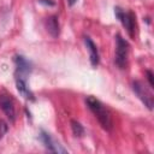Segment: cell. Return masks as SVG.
<instances>
[{
	"label": "cell",
	"mask_w": 154,
	"mask_h": 154,
	"mask_svg": "<svg viewBox=\"0 0 154 154\" xmlns=\"http://www.w3.org/2000/svg\"><path fill=\"white\" fill-rule=\"evenodd\" d=\"M16 87H17V90L19 91V94L24 99H26V100H34L35 99L32 91L28 87V76L16 75Z\"/></svg>",
	"instance_id": "obj_6"
},
{
	"label": "cell",
	"mask_w": 154,
	"mask_h": 154,
	"mask_svg": "<svg viewBox=\"0 0 154 154\" xmlns=\"http://www.w3.org/2000/svg\"><path fill=\"white\" fill-rule=\"evenodd\" d=\"M71 129H72L73 135L77 136V137H81V136L84 134V128H83V125H82L79 122H77V120H71Z\"/></svg>",
	"instance_id": "obj_10"
},
{
	"label": "cell",
	"mask_w": 154,
	"mask_h": 154,
	"mask_svg": "<svg viewBox=\"0 0 154 154\" xmlns=\"http://www.w3.org/2000/svg\"><path fill=\"white\" fill-rule=\"evenodd\" d=\"M84 43H85L87 49H88V52H89L90 64H91V66L96 67V66L99 65V63H100V54H99V49H97L96 45L94 43V41H93L90 37H88V36H85V37H84Z\"/></svg>",
	"instance_id": "obj_8"
},
{
	"label": "cell",
	"mask_w": 154,
	"mask_h": 154,
	"mask_svg": "<svg viewBox=\"0 0 154 154\" xmlns=\"http://www.w3.org/2000/svg\"><path fill=\"white\" fill-rule=\"evenodd\" d=\"M0 108L5 113V116L8 118L10 122H14V119H16L14 103L10 95H6V94L0 95Z\"/></svg>",
	"instance_id": "obj_5"
},
{
	"label": "cell",
	"mask_w": 154,
	"mask_h": 154,
	"mask_svg": "<svg viewBox=\"0 0 154 154\" xmlns=\"http://www.w3.org/2000/svg\"><path fill=\"white\" fill-rule=\"evenodd\" d=\"M85 102L88 105V108L91 111V113L95 116V118L97 119V122L100 123V125L106 130V131H111L112 129V117L109 111L106 108V106L97 100L94 96H88L85 99Z\"/></svg>",
	"instance_id": "obj_1"
},
{
	"label": "cell",
	"mask_w": 154,
	"mask_h": 154,
	"mask_svg": "<svg viewBox=\"0 0 154 154\" xmlns=\"http://www.w3.org/2000/svg\"><path fill=\"white\" fill-rule=\"evenodd\" d=\"M40 2H41V4H46V5H49V6H53V5H54V2H53V1H51V0H48V1H45V0H40Z\"/></svg>",
	"instance_id": "obj_12"
},
{
	"label": "cell",
	"mask_w": 154,
	"mask_h": 154,
	"mask_svg": "<svg viewBox=\"0 0 154 154\" xmlns=\"http://www.w3.org/2000/svg\"><path fill=\"white\" fill-rule=\"evenodd\" d=\"M77 1H78V0H67V4H69V6H73Z\"/></svg>",
	"instance_id": "obj_13"
},
{
	"label": "cell",
	"mask_w": 154,
	"mask_h": 154,
	"mask_svg": "<svg viewBox=\"0 0 154 154\" xmlns=\"http://www.w3.org/2000/svg\"><path fill=\"white\" fill-rule=\"evenodd\" d=\"M147 78H148L149 85H150V87H153V85H154V82H153V73H152V71H150V70H148V71H147Z\"/></svg>",
	"instance_id": "obj_11"
},
{
	"label": "cell",
	"mask_w": 154,
	"mask_h": 154,
	"mask_svg": "<svg viewBox=\"0 0 154 154\" xmlns=\"http://www.w3.org/2000/svg\"><path fill=\"white\" fill-rule=\"evenodd\" d=\"M40 138L42 141V143L45 144V147L49 150V152H53V153H66V149L63 148L59 142H57L48 132L46 131H41V135H40Z\"/></svg>",
	"instance_id": "obj_7"
},
{
	"label": "cell",
	"mask_w": 154,
	"mask_h": 154,
	"mask_svg": "<svg viewBox=\"0 0 154 154\" xmlns=\"http://www.w3.org/2000/svg\"><path fill=\"white\" fill-rule=\"evenodd\" d=\"M46 28H47V31H48V34L51 36H53V37H58L59 36L60 26H59L58 18L55 16H51L49 18H47V20H46Z\"/></svg>",
	"instance_id": "obj_9"
},
{
	"label": "cell",
	"mask_w": 154,
	"mask_h": 154,
	"mask_svg": "<svg viewBox=\"0 0 154 154\" xmlns=\"http://www.w3.org/2000/svg\"><path fill=\"white\" fill-rule=\"evenodd\" d=\"M132 90L148 109H153V105H154L153 94L142 82H140V81L132 82Z\"/></svg>",
	"instance_id": "obj_3"
},
{
	"label": "cell",
	"mask_w": 154,
	"mask_h": 154,
	"mask_svg": "<svg viewBox=\"0 0 154 154\" xmlns=\"http://www.w3.org/2000/svg\"><path fill=\"white\" fill-rule=\"evenodd\" d=\"M128 57H129V43L125 38L120 35L117 36L116 40V57L114 61L119 69H125L128 65Z\"/></svg>",
	"instance_id": "obj_2"
},
{
	"label": "cell",
	"mask_w": 154,
	"mask_h": 154,
	"mask_svg": "<svg viewBox=\"0 0 154 154\" xmlns=\"http://www.w3.org/2000/svg\"><path fill=\"white\" fill-rule=\"evenodd\" d=\"M114 14L119 19V22L123 24V26L126 29L128 34L132 37L135 34V17H134V14L129 11L120 8V7L114 8Z\"/></svg>",
	"instance_id": "obj_4"
}]
</instances>
